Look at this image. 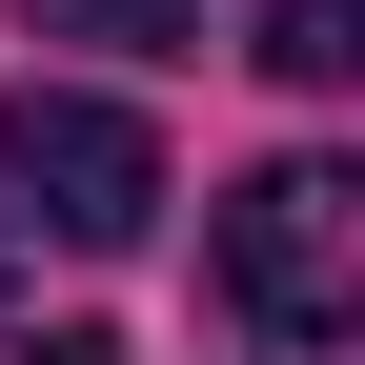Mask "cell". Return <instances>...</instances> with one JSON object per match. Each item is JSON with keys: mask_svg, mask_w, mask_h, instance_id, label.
Instances as JSON below:
<instances>
[{"mask_svg": "<svg viewBox=\"0 0 365 365\" xmlns=\"http://www.w3.org/2000/svg\"><path fill=\"white\" fill-rule=\"evenodd\" d=\"M0 182H21L61 244H143L163 223V122L102 81H0Z\"/></svg>", "mask_w": 365, "mask_h": 365, "instance_id": "7a4b0ae2", "label": "cell"}, {"mask_svg": "<svg viewBox=\"0 0 365 365\" xmlns=\"http://www.w3.org/2000/svg\"><path fill=\"white\" fill-rule=\"evenodd\" d=\"M203 264H223V304H244L264 345H345L365 325V163H264V182H223V223H203Z\"/></svg>", "mask_w": 365, "mask_h": 365, "instance_id": "6da1fadb", "label": "cell"}, {"mask_svg": "<svg viewBox=\"0 0 365 365\" xmlns=\"http://www.w3.org/2000/svg\"><path fill=\"white\" fill-rule=\"evenodd\" d=\"M0 365H122V345H102V325H61V345H0Z\"/></svg>", "mask_w": 365, "mask_h": 365, "instance_id": "277c9868", "label": "cell"}, {"mask_svg": "<svg viewBox=\"0 0 365 365\" xmlns=\"http://www.w3.org/2000/svg\"><path fill=\"white\" fill-rule=\"evenodd\" d=\"M264 81H284V102H345L365 81V0H264V41H244Z\"/></svg>", "mask_w": 365, "mask_h": 365, "instance_id": "3957f363", "label": "cell"}]
</instances>
